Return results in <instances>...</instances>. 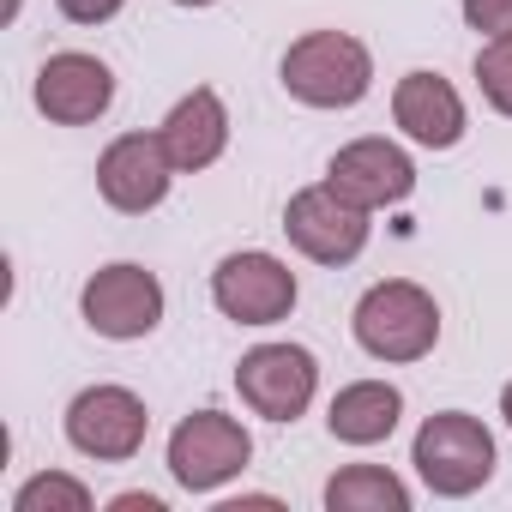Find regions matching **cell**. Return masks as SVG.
<instances>
[{
    "mask_svg": "<svg viewBox=\"0 0 512 512\" xmlns=\"http://www.w3.org/2000/svg\"><path fill=\"white\" fill-rule=\"evenodd\" d=\"M145 434H151V410H145V398L127 392V386H85V392L67 404V440H73V452H85V458H97V464H127V458H139Z\"/></svg>",
    "mask_w": 512,
    "mask_h": 512,
    "instance_id": "obj_9",
    "label": "cell"
},
{
    "mask_svg": "<svg viewBox=\"0 0 512 512\" xmlns=\"http://www.w3.org/2000/svg\"><path fill=\"white\" fill-rule=\"evenodd\" d=\"M398 416H404V392H398L392 380H350V386L332 398L326 428H332V440H344V446H380V440H392Z\"/></svg>",
    "mask_w": 512,
    "mask_h": 512,
    "instance_id": "obj_15",
    "label": "cell"
},
{
    "mask_svg": "<svg viewBox=\"0 0 512 512\" xmlns=\"http://www.w3.org/2000/svg\"><path fill=\"white\" fill-rule=\"evenodd\" d=\"M157 139H163V151H169V163H175L181 175L211 169V163L229 151V109H223V97H217L211 85H193V91L163 115Z\"/></svg>",
    "mask_w": 512,
    "mask_h": 512,
    "instance_id": "obj_14",
    "label": "cell"
},
{
    "mask_svg": "<svg viewBox=\"0 0 512 512\" xmlns=\"http://www.w3.org/2000/svg\"><path fill=\"white\" fill-rule=\"evenodd\" d=\"M109 512H163V500L157 494H115Z\"/></svg>",
    "mask_w": 512,
    "mask_h": 512,
    "instance_id": "obj_21",
    "label": "cell"
},
{
    "mask_svg": "<svg viewBox=\"0 0 512 512\" xmlns=\"http://www.w3.org/2000/svg\"><path fill=\"white\" fill-rule=\"evenodd\" d=\"M410 464L428 482V494L440 500H464L494 476V434L482 428V416L470 410H440L416 428L410 440Z\"/></svg>",
    "mask_w": 512,
    "mask_h": 512,
    "instance_id": "obj_3",
    "label": "cell"
},
{
    "mask_svg": "<svg viewBox=\"0 0 512 512\" xmlns=\"http://www.w3.org/2000/svg\"><path fill=\"white\" fill-rule=\"evenodd\" d=\"M350 332L374 362H422L440 344V302L410 278H386L356 302Z\"/></svg>",
    "mask_w": 512,
    "mask_h": 512,
    "instance_id": "obj_2",
    "label": "cell"
},
{
    "mask_svg": "<svg viewBox=\"0 0 512 512\" xmlns=\"http://www.w3.org/2000/svg\"><path fill=\"white\" fill-rule=\"evenodd\" d=\"M284 235L314 266H350V260H362V247L374 235V211L344 199L332 181H314L284 205Z\"/></svg>",
    "mask_w": 512,
    "mask_h": 512,
    "instance_id": "obj_4",
    "label": "cell"
},
{
    "mask_svg": "<svg viewBox=\"0 0 512 512\" xmlns=\"http://www.w3.org/2000/svg\"><path fill=\"white\" fill-rule=\"evenodd\" d=\"M247 458H253V434L223 410H193L169 434V476L187 494H217L247 470Z\"/></svg>",
    "mask_w": 512,
    "mask_h": 512,
    "instance_id": "obj_5",
    "label": "cell"
},
{
    "mask_svg": "<svg viewBox=\"0 0 512 512\" xmlns=\"http://www.w3.org/2000/svg\"><path fill=\"white\" fill-rule=\"evenodd\" d=\"M476 91L494 115L512 121V37H488L476 49Z\"/></svg>",
    "mask_w": 512,
    "mask_h": 512,
    "instance_id": "obj_18",
    "label": "cell"
},
{
    "mask_svg": "<svg viewBox=\"0 0 512 512\" xmlns=\"http://www.w3.org/2000/svg\"><path fill=\"white\" fill-rule=\"evenodd\" d=\"M175 175H181V169L169 163V151H163L157 133H121V139H109V151L97 157V193H103L115 211H127V217L157 211V205L169 199V181H175Z\"/></svg>",
    "mask_w": 512,
    "mask_h": 512,
    "instance_id": "obj_10",
    "label": "cell"
},
{
    "mask_svg": "<svg viewBox=\"0 0 512 512\" xmlns=\"http://www.w3.org/2000/svg\"><path fill=\"white\" fill-rule=\"evenodd\" d=\"M392 121L404 127V139H416V145H428V151H452V145L464 139V127H470L464 97L452 91V79H440V73H428V67H416V73L398 79V91H392Z\"/></svg>",
    "mask_w": 512,
    "mask_h": 512,
    "instance_id": "obj_13",
    "label": "cell"
},
{
    "mask_svg": "<svg viewBox=\"0 0 512 512\" xmlns=\"http://www.w3.org/2000/svg\"><path fill=\"white\" fill-rule=\"evenodd\" d=\"M13 512H91V488H85L79 476L43 470V476H31V482L13 494Z\"/></svg>",
    "mask_w": 512,
    "mask_h": 512,
    "instance_id": "obj_17",
    "label": "cell"
},
{
    "mask_svg": "<svg viewBox=\"0 0 512 512\" xmlns=\"http://www.w3.org/2000/svg\"><path fill=\"white\" fill-rule=\"evenodd\" d=\"M55 7H61L73 25H109V19L127 7V0H55Z\"/></svg>",
    "mask_w": 512,
    "mask_h": 512,
    "instance_id": "obj_20",
    "label": "cell"
},
{
    "mask_svg": "<svg viewBox=\"0 0 512 512\" xmlns=\"http://www.w3.org/2000/svg\"><path fill=\"white\" fill-rule=\"evenodd\" d=\"M278 79L308 109H356L374 91V55L350 31H308L284 49Z\"/></svg>",
    "mask_w": 512,
    "mask_h": 512,
    "instance_id": "obj_1",
    "label": "cell"
},
{
    "mask_svg": "<svg viewBox=\"0 0 512 512\" xmlns=\"http://www.w3.org/2000/svg\"><path fill=\"white\" fill-rule=\"evenodd\" d=\"M79 314H85V326L97 338H115V344L151 338L157 320H163V284H157V272H145L133 260H115V266H103V272L85 278Z\"/></svg>",
    "mask_w": 512,
    "mask_h": 512,
    "instance_id": "obj_8",
    "label": "cell"
},
{
    "mask_svg": "<svg viewBox=\"0 0 512 512\" xmlns=\"http://www.w3.org/2000/svg\"><path fill=\"white\" fill-rule=\"evenodd\" d=\"M500 416H506V428H512V380L500 386Z\"/></svg>",
    "mask_w": 512,
    "mask_h": 512,
    "instance_id": "obj_22",
    "label": "cell"
},
{
    "mask_svg": "<svg viewBox=\"0 0 512 512\" xmlns=\"http://www.w3.org/2000/svg\"><path fill=\"white\" fill-rule=\"evenodd\" d=\"M211 302L235 326H278L296 308V272L266 247L223 253L217 272H211Z\"/></svg>",
    "mask_w": 512,
    "mask_h": 512,
    "instance_id": "obj_6",
    "label": "cell"
},
{
    "mask_svg": "<svg viewBox=\"0 0 512 512\" xmlns=\"http://www.w3.org/2000/svg\"><path fill=\"white\" fill-rule=\"evenodd\" d=\"M235 392L253 416L296 422V416H308V404L320 392V362L302 344H253L235 362Z\"/></svg>",
    "mask_w": 512,
    "mask_h": 512,
    "instance_id": "obj_7",
    "label": "cell"
},
{
    "mask_svg": "<svg viewBox=\"0 0 512 512\" xmlns=\"http://www.w3.org/2000/svg\"><path fill=\"white\" fill-rule=\"evenodd\" d=\"M175 7H217V0H175Z\"/></svg>",
    "mask_w": 512,
    "mask_h": 512,
    "instance_id": "obj_23",
    "label": "cell"
},
{
    "mask_svg": "<svg viewBox=\"0 0 512 512\" xmlns=\"http://www.w3.org/2000/svg\"><path fill=\"white\" fill-rule=\"evenodd\" d=\"M31 97L55 127H91L115 103V73H109V61H97L85 49H61V55H49L37 67Z\"/></svg>",
    "mask_w": 512,
    "mask_h": 512,
    "instance_id": "obj_11",
    "label": "cell"
},
{
    "mask_svg": "<svg viewBox=\"0 0 512 512\" xmlns=\"http://www.w3.org/2000/svg\"><path fill=\"white\" fill-rule=\"evenodd\" d=\"M326 181H332L344 199H356V205H368V211H386V205H404V199L416 193V163H410V151L392 145V139H350V145L326 163Z\"/></svg>",
    "mask_w": 512,
    "mask_h": 512,
    "instance_id": "obj_12",
    "label": "cell"
},
{
    "mask_svg": "<svg viewBox=\"0 0 512 512\" xmlns=\"http://www.w3.org/2000/svg\"><path fill=\"white\" fill-rule=\"evenodd\" d=\"M458 13L482 37H512V0H458Z\"/></svg>",
    "mask_w": 512,
    "mask_h": 512,
    "instance_id": "obj_19",
    "label": "cell"
},
{
    "mask_svg": "<svg viewBox=\"0 0 512 512\" xmlns=\"http://www.w3.org/2000/svg\"><path fill=\"white\" fill-rule=\"evenodd\" d=\"M326 506L332 512H410V488L386 464H344L326 482Z\"/></svg>",
    "mask_w": 512,
    "mask_h": 512,
    "instance_id": "obj_16",
    "label": "cell"
}]
</instances>
